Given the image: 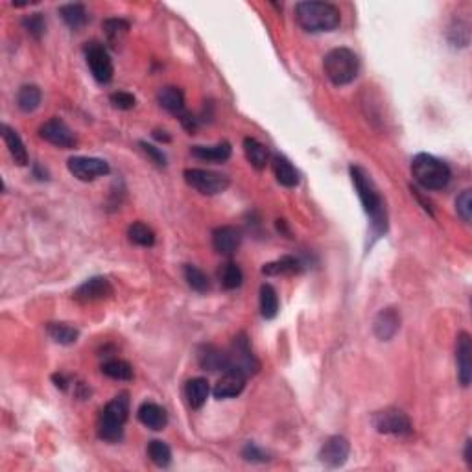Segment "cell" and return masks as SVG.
<instances>
[{
    "mask_svg": "<svg viewBox=\"0 0 472 472\" xmlns=\"http://www.w3.org/2000/svg\"><path fill=\"white\" fill-rule=\"evenodd\" d=\"M60 15H61V19L65 21L67 26H69V28H72V30L84 28L85 24H87V19H89L85 6L78 4V2H74V4L61 6Z\"/></svg>",
    "mask_w": 472,
    "mask_h": 472,
    "instance_id": "27",
    "label": "cell"
},
{
    "mask_svg": "<svg viewBox=\"0 0 472 472\" xmlns=\"http://www.w3.org/2000/svg\"><path fill=\"white\" fill-rule=\"evenodd\" d=\"M102 373L113 380H131L133 378V367L125 360H107L102 364Z\"/></svg>",
    "mask_w": 472,
    "mask_h": 472,
    "instance_id": "31",
    "label": "cell"
},
{
    "mask_svg": "<svg viewBox=\"0 0 472 472\" xmlns=\"http://www.w3.org/2000/svg\"><path fill=\"white\" fill-rule=\"evenodd\" d=\"M102 26H103V32H106L107 41L111 43L113 47H116V45L120 43L122 35H125L128 30H130V23L124 19H107V21H103Z\"/></svg>",
    "mask_w": 472,
    "mask_h": 472,
    "instance_id": "34",
    "label": "cell"
},
{
    "mask_svg": "<svg viewBox=\"0 0 472 472\" xmlns=\"http://www.w3.org/2000/svg\"><path fill=\"white\" fill-rule=\"evenodd\" d=\"M274 170H275V177L283 186H288V189H293V186L299 185V174L293 168V164L288 161L286 157L283 155H277L274 159Z\"/></svg>",
    "mask_w": 472,
    "mask_h": 472,
    "instance_id": "26",
    "label": "cell"
},
{
    "mask_svg": "<svg viewBox=\"0 0 472 472\" xmlns=\"http://www.w3.org/2000/svg\"><path fill=\"white\" fill-rule=\"evenodd\" d=\"M244 153H246L247 161L255 170H264L269 162V150L266 144L259 142L257 139L246 137L244 139Z\"/></svg>",
    "mask_w": 472,
    "mask_h": 472,
    "instance_id": "23",
    "label": "cell"
},
{
    "mask_svg": "<svg viewBox=\"0 0 472 472\" xmlns=\"http://www.w3.org/2000/svg\"><path fill=\"white\" fill-rule=\"evenodd\" d=\"M456 361H458V378L463 388H468L472 380V338L468 332H461L456 343Z\"/></svg>",
    "mask_w": 472,
    "mask_h": 472,
    "instance_id": "13",
    "label": "cell"
},
{
    "mask_svg": "<svg viewBox=\"0 0 472 472\" xmlns=\"http://www.w3.org/2000/svg\"><path fill=\"white\" fill-rule=\"evenodd\" d=\"M39 137L63 150H72L76 144H78L74 131L70 130L69 125L61 120V118H57V116L47 120L39 128Z\"/></svg>",
    "mask_w": 472,
    "mask_h": 472,
    "instance_id": "10",
    "label": "cell"
},
{
    "mask_svg": "<svg viewBox=\"0 0 472 472\" xmlns=\"http://www.w3.org/2000/svg\"><path fill=\"white\" fill-rule=\"evenodd\" d=\"M242 235L236 227L231 225H223L218 227L216 231L213 232V246L214 249L223 257H231L235 255L236 249L240 247Z\"/></svg>",
    "mask_w": 472,
    "mask_h": 472,
    "instance_id": "17",
    "label": "cell"
},
{
    "mask_svg": "<svg viewBox=\"0 0 472 472\" xmlns=\"http://www.w3.org/2000/svg\"><path fill=\"white\" fill-rule=\"evenodd\" d=\"M148 458L152 459L157 467H168L172 461V450L164 441L153 439L148 444Z\"/></svg>",
    "mask_w": 472,
    "mask_h": 472,
    "instance_id": "33",
    "label": "cell"
},
{
    "mask_svg": "<svg viewBox=\"0 0 472 472\" xmlns=\"http://www.w3.org/2000/svg\"><path fill=\"white\" fill-rule=\"evenodd\" d=\"M303 271V262L296 257H283V259L268 262L262 268V274L269 275V277H279V275H296Z\"/></svg>",
    "mask_w": 472,
    "mask_h": 472,
    "instance_id": "24",
    "label": "cell"
},
{
    "mask_svg": "<svg viewBox=\"0 0 472 472\" xmlns=\"http://www.w3.org/2000/svg\"><path fill=\"white\" fill-rule=\"evenodd\" d=\"M140 148H142V152L146 153L157 167H167V155H164L162 150H159L157 146H153V144L148 142H140Z\"/></svg>",
    "mask_w": 472,
    "mask_h": 472,
    "instance_id": "40",
    "label": "cell"
},
{
    "mask_svg": "<svg viewBox=\"0 0 472 472\" xmlns=\"http://www.w3.org/2000/svg\"><path fill=\"white\" fill-rule=\"evenodd\" d=\"M456 210L463 222H471L472 218V190H463L456 199Z\"/></svg>",
    "mask_w": 472,
    "mask_h": 472,
    "instance_id": "38",
    "label": "cell"
},
{
    "mask_svg": "<svg viewBox=\"0 0 472 472\" xmlns=\"http://www.w3.org/2000/svg\"><path fill=\"white\" fill-rule=\"evenodd\" d=\"M41 89L38 85H23L17 93V106L21 111L33 113L41 106Z\"/></svg>",
    "mask_w": 472,
    "mask_h": 472,
    "instance_id": "28",
    "label": "cell"
},
{
    "mask_svg": "<svg viewBox=\"0 0 472 472\" xmlns=\"http://www.w3.org/2000/svg\"><path fill=\"white\" fill-rule=\"evenodd\" d=\"M349 172H351L352 185L356 189L361 207H364V210H366V214L371 220V236H373L371 246H373L378 238H382V236L388 232V210H386V203L382 196L378 194V190H376L371 176L364 168L351 167Z\"/></svg>",
    "mask_w": 472,
    "mask_h": 472,
    "instance_id": "1",
    "label": "cell"
},
{
    "mask_svg": "<svg viewBox=\"0 0 472 472\" xmlns=\"http://www.w3.org/2000/svg\"><path fill=\"white\" fill-rule=\"evenodd\" d=\"M128 236H130V240L133 242L135 246L152 247L155 244V232L142 222H135L133 225H130Z\"/></svg>",
    "mask_w": 472,
    "mask_h": 472,
    "instance_id": "32",
    "label": "cell"
},
{
    "mask_svg": "<svg viewBox=\"0 0 472 472\" xmlns=\"http://www.w3.org/2000/svg\"><path fill=\"white\" fill-rule=\"evenodd\" d=\"M109 102H111V106L115 107V109H120V111H130V109H133L135 107L137 100H135V96L131 93L118 91V93H113L111 96H109Z\"/></svg>",
    "mask_w": 472,
    "mask_h": 472,
    "instance_id": "39",
    "label": "cell"
},
{
    "mask_svg": "<svg viewBox=\"0 0 472 472\" xmlns=\"http://www.w3.org/2000/svg\"><path fill=\"white\" fill-rule=\"evenodd\" d=\"M323 69L327 78L332 82L334 85L343 87L354 82L360 72V60L351 48H334L330 50L323 60Z\"/></svg>",
    "mask_w": 472,
    "mask_h": 472,
    "instance_id": "4",
    "label": "cell"
},
{
    "mask_svg": "<svg viewBox=\"0 0 472 472\" xmlns=\"http://www.w3.org/2000/svg\"><path fill=\"white\" fill-rule=\"evenodd\" d=\"M296 19L305 32H332L342 23V13L330 2H299L296 4Z\"/></svg>",
    "mask_w": 472,
    "mask_h": 472,
    "instance_id": "2",
    "label": "cell"
},
{
    "mask_svg": "<svg viewBox=\"0 0 472 472\" xmlns=\"http://www.w3.org/2000/svg\"><path fill=\"white\" fill-rule=\"evenodd\" d=\"M23 26L35 41H39V39L45 35V32H47V21H45L43 13L28 15V17L23 21Z\"/></svg>",
    "mask_w": 472,
    "mask_h": 472,
    "instance_id": "37",
    "label": "cell"
},
{
    "mask_svg": "<svg viewBox=\"0 0 472 472\" xmlns=\"http://www.w3.org/2000/svg\"><path fill=\"white\" fill-rule=\"evenodd\" d=\"M371 422L375 426L378 434L386 435H410L413 432L412 421L408 419L406 413L398 408H386L380 412L373 413Z\"/></svg>",
    "mask_w": 472,
    "mask_h": 472,
    "instance_id": "7",
    "label": "cell"
},
{
    "mask_svg": "<svg viewBox=\"0 0 472 472\" xmlns=\"http://www.w3.org/2000/svg\"><path fill=\"white\" fill-rule=\"evenodd\" d=\"M153 137L162 142H170V137L167 135V131H153Z\"/></svg>",
    "mask_w": 472,
    "mask_h": 472,
    "instance_id": "44",
    "label": "cell"
},
{
    "mask_svg": "<svg viewBox=\"0 0 472 472\" xmlns=\"http://www.w3.org/2000/svg\"><path fill=\"white\" fill-rule=\"evenodd\" d=\"M85 57H87L89 69H91L98 84H109L113 79V74H115V69H113L111 56L103 48V45H100V43L87 45L85 47Z\"/></svg>",
    "mask_w": 472,
    "mask_h": 472,
    "instance_id": "9",
    "label": "cell"
},
{
    "mask_svg": "<svg viewBox=\"0 0 472 472\" xmlns=\"http://www.w3.org/2000/svg\"><path fill=\"white\" fill-rule=\"evenodd\" d=\"M52 378H54V382H56L57 388L67 389V380H65V376H63V375H54V376H52Z\"/></svg>",
    "mask_w": 472,
    "mask_h": 472,
    "instance_id": "43",
    "label": "cell"
},
{
    "mask_svg": "<svg viewBox=\"0 0 472 472\" xmlns=\"http://www.w3.org/2000/svg\"><path fill=\"white\" fill-rule=\"evenodd\" d=\"M137 417H139V421L142 422L146 428H150V430H155V432L164 430L168 425L167 410L155 403L140 404L139 412H137Z\"/></svg>",
    "mask_w": 472,
    "mask_h": 472,
    "instance_id": "19",
    "label": "cell"
},
{
    "mask_svg": "<svg viewBox=\"0 0 472 472\" xmlns=\"http://www.w3.org/2000/svg\"><path fill=\"white\" fill-rule=\"evenodd\" d=\"M412 176L426 190H441L449 185L452 174L449 164L441 159L430 153H419L412 161Z\"/></svg>",
    "mask_w": 472,
    "mask_h": 472,
    "instance_id": "3",
    "label": "cell"
},
{
    "mask_svg": "<svg viewBox=\"0 0 472 472\" xmlns=\"http://www.w3.org/2000/svg\"><path fill=\"white\" fill-rule=\"evenodd\" d=\"M229 352V361H231V367L229 371H240L242 375L253 376L259 373L260 369V361L257 360V356L251 351L249 339H247L246 334H238L232 343L231 351Z\"/></svg>",
    "mask_w": 472,
    "mask_h": 472,
    "instance_id": "8",
    "label": "cell"
},
{
    "mask_svg": "<svg viewBox=\"0 0 472 472\" xmlns=\"http://www.w3.org/2000/svg\"><path fill=\"white\" fill-rule=\"evenodd\" d=\"M0 131H2V139H4L6 146H8V152H10V155L13 157V161L17 162L19 167H26V164H28V152H26V146H24L19 133L6 124L0 128Z\"/></svg>",
    "mask_w": 472,
    "mask_h": 472,
    "instance_id": "20",
    "label": "cell"
},
{
    "mask_svg": "<svg viewBox=\"0 0 472 472\" xmlns=\"http://www.w3.org/2000/svg\"><path fill=\"white\" fill-rule=\"evenodd\" d=\"M220 279H222V284L225 290H236V288L242 286L244 274H242V269L238 268V264L227 262L222 271H220Z\"/></svg>",
    "mask_w": 472,
    "mask_h": 472,
    "instance_id": "36",
    "label": "cell"
},
{
    "mask_svg": "<svg viewBox=\"0 0 472 472\" xmlns=\"http://www.w3.org/2000/svg\"><path fill=\"white\" fill-rule=\"evenodd\" d=\"M130 395L120 393L113 398L111 403L103 408L100 422H98V435L103 441L116 443L122 439L124 434V425L130 417Z\"/></svg>",
    "mask_w": 472,
    "mask_h": 472,
    "instance_id": "5",
    "label": "cell"
},
{
    "mask_svg": "<svg viewBox=\"0 0 472 472\" xmlns=\"http://www.w3.org/2000/svg\"><path fill=\"white\" fill-rule=\"evenodd\" d=\"M349 452H351V443L349 439H345L343 435H332L329 439L325 441V444L320 450V459L321 463H325L327 467L338 468L342 465H345L349 458Z\"/></svg>",
    "mask_w": 472,
    "mask_h": 472,
    "instance_id": "12",
    "label": "cell"
},
{
    "mask_svg": "<svg viewBox=\"0 0 472 472\" xmlns=\"http://www.w3.org/2000/svg\"><path fill=\"white\" fill-rule=\"evenodd\" d=\"M400 329V314L397 308H384L376 314L373 321V332L380 342H389Z\"/></svg>",
    "mask_w": 472,
    "mask_h": 472,
    "instance_id": "15",
    "label": "cell"
},
{
    "mask_svg": "<svg viewBox=\"0 0 472 472\" xmlns=\"http://www.w3.org/2000/svg\"><path fill=\"white\" fill-rule=\"evenodd\" d=\"M186 185L198 190L199 194L203 196H216L222 194L229 189V177L223 174H218L213 170H203V168H186L185 170Z\"/></svg>",
    "mask_w": 472,
    "mask_h": 472,
    "instance_id": "6",
    "label": "cell"
},
{
    "mask_svg": "<svg viewBox=\"0 0 472 472\" xmlns=\"http://www.w3.org/2000/svg\"><path fill=\"white\" fill-rule=\"evenodd\" d=\"M246 380L247 376L242 375L240 371H225L222 378L218 380V384L214 386V397L220 398V400L222 398L238 397L244 391V388H246Z\"/></svg>",
    "mask_w": 472,
    "mask_h": 472,
    "instance_id": "16",
    "label": "cell"
},
{
    "mask_svg": "<svg viewBox=\"0 0 472 472\" xmlns=\"http://www.w3.org/2000/svg\"><path fill=\"white\" fill-rule=\"evenodd\" d=\"M47 332L54 342L61 345H72L79 338V330L69 323H48Z\"/></svg>",
    "mask_w": 472,
    "mask_h": 472,
    "instance_id": "30",
    "label": "cell"
},
{
    "mask_svg": "<svg viewBox=\"0 0 472 472\" xmlns=\"http://www.w3.org/2000/svg\"><path fill=\"white\" fill-rule=\"evenodd\" d=\"M242 456H244V459H247V461H253V463L268 461V456H266V454L262 452V450H260L255 443H247L246 446H244V450H242Z\"/></svg>",
    "mask_w": 472,
    "mask_h": 472,
    "instance_id": "41",
    "label": "cell"
},
{
    "mask_svg": "<svg viewBox=\"0 0 472 472\" xmlns=\"http://www.w3.org/2000/svg\"><path fill=\"white\" fill-rule=\"evenodd\" d=\"M465 461H467L468 467H472V439L467 441V444H465Z\"/></svg>",
    "mask_w": 472,
    "mask_h": 472,
    "instance_id": "42",
    "label": "cell"
},
{
    "mask_svg": "<svg viewBox=\"0 0 472 472\" xmlns=\"http://www.w3.org/2000/svg\"><path fill=\"white\" fill-rule=\"evenodd\" d=\"M113 296V286L106 277H91L82 286L76 288L74 299L79 303L103 301Z\"/></svg>",
    "mask_w": 472,
    "mask_h": 472,
    "instance_id": "14",
    "label": "cell"
},
{
    "mask_svg": "<svg viewBox=\"0 0 472 472\" xmlns=\"http://www.w3.org/2000/svg\"><path fill=\"white\" fill-rule=\"evenodd\" d=\"M208 393H210V388H208V382L205 378H192L186 382L185 397L192 410H199L203 406L207 403Z\"/></svg>",
    "mask_w": 472,
    "mask_h": 472,
    "instance_id": "25",
    "label": "cell"
},
{
    "mask_svg": "<svg viewBox=\"0 0 472 472\" xmlns=\"http://www.w3.org/2000/svg\"><path fill=\"white\" fill-rule=\"evenodd\" d=\"M185 279H186V283H189V286L199 293H205L208 288H210L208 277L205 275V271H201V269L198 268V266L186 264L185 266Z\"/></svg>",
    "mask_w": 472,
    "mask_h": 472,
    "instance_id": "35",
    "label": "cell"
},
{
    "mask_svg": "<svg viewBox=\"0 0 472 472\" xmlns=\"http://www.w3.org/2000/svg\"><path fill=\"white\" fill-rule=\"evenodd\" d=\"M231 152L232 148L229 142H220L214 144V146H192L190 148V153L196 159L207 162H225L227 159L231 157Z\"/></svg>",
    "mask_w": 472,
    "mask_h": 472,
    "instance_id": "21",
    "label": "cell"
},
{
    "mask_svg": "<svg viewBox=\"0 0 472 472\" xmlns=\"http://www.w3.org/2000/svg\"><path fill=\"white\" fill-rule=\"evenodd\" d=\"M157 102L159 106L164 107L167 111L174 113V115L179 116L181 113H185V94L179 87H162L157 93Z\"/></svg>",
    "mask_w": 472,
    "mask_h": 472,
    "instance_id": "22",
    "label": "cell"
},
{
    "mask_svg": "<svg viewBox=\"0 0 472 472\" xmlns=\"http://www.w3.org/2000/svg\"><path fill=\"white\" fill-rule=\"evenodd\" d=\"M69 172L79 181H94L96 177L107 176L111 168L103 159L98 157H72L67 162Z\"/></svg>",
    "mask_w": 472,
    "mask_h": 472,
    "instance_id": "11",
    "label": "cell"
},
{
    "mask_svg": "<svg viewBox=\"0 0 472 472\" xmlns=\"http://www.w3.org/2000/svg\"><path fill=\"white\" fill-rule=\"evenodd\" d=\"M198 364L205 371H229L231 361H229V352L222 349L214 347V345H203L198 351Z\"/></svg>",
    "mask_w": 472,
    "mask_h": 472,
    "instance_id": "18",
    "label": "cell"
},
{
    "mask_svg": "<svg viewBox=\"0 0 472 472\" xmlns=\"http://www.w3.org/2000/svg\"><path fill=\"white\" fill-rule=\"evenodd\" d=\"M260 314L264 320H274L279 314V296L271 284L260 286Z\"/></svg>",
    "mask_w": 472,
    "mask_h": 472,
    "instance_id": "29",
    "label": "cell"
}]
</instances>
